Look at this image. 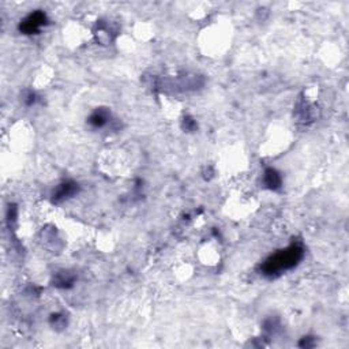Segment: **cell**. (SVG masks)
<instances>
[{
	"mask_svg": "<svg viewBox=\"0 0 349 349\" xmlns=\"http://www.w3.org/2000/svg\"><path fill=\"white\" fill-rule=\"evenodd\" d=\"M45 23H47V15L41 11H36L22 21L19 29L25 34H34L37 33Z\"/></svg>",
	"mask_w": 349,
	"mask_h": 349,
	"instance_id": "7a4b0ae2",
	"label": "cell"
},
{
	"mask_svg": "<svg viewBox=\"0 0 349 349\" xmlns=\"http://www.w3.org/2000/svg\"><path fill=\"white\" fill-rule=\"evenodd\" d=\"M78 191V186L73 182H66V183H62L59 187L56 188L53 194H52V198L55 202H60V200H64L73 196L75 192Z\"/></svg>",
	"mask_w": 349,
	"mask_h": 349,
	"instance_id": "3957f363",
	"label": "cell"
},
{
	"mask_svg": "<svg viewBox=\"0 0 349 349\" xmlns=\"http://www.w3.org/2000/svg\"><path fill=\"white\" fill-rule=\"evenodd\" d=\"M108 120H109V113L107 111H102V109H97L94 112L93 115L89 118V123L93 126V127H104L107 126Z\"/></svg>",
	"mask_w": 349,
	"mask_h": 349,
	"instance_id": "5b68a950",
	"label": "cell"
},
{
	"mask_svg": "<svg viewBox=\"0 0 349 349\" xmlns=\"http://www.w3.org/2000/svg\"><path fill=\"white\" fill-rule=\"evenodd\" d=\"M302 256L303 248L298 244H292L290 247L270 256L262 266V270H264L265 274L273 276V274H277V273L292 269L295 265L299 264V260L302 259Z\"/></svg>",
	"mask_w": 349,
	"mask_h": 349,
	"instance_id": "6da1fadb",
	"label": "cell"
},
{
	"mask_svg": "<svg viewBox=\"0 0 349 349\" xmlns=\"http://www.w3.org/2000/svg\"><path fill=\"white\" fill-rule=\"evenodd\" d=\"M264 182L266 184V187H269L270 190H277L281 186V176L276 169L269 168V169L265 170Z\"/></svg>",
	"mask_w": 349,
	"mask_h": 349,
	"instance_id": "277c9868",
	"label": "cell"
},
{
	"mask_svg": "<svg viewBox=\"0 0 349 349\" xmlns=\"http://www.w3.org/2000/svg\"><path fill=\"white\" fill-rule=\"evenodd\" d=\"M74 281H75V277L73 274H70L68 272H63L59 273L56 277L55 285L59 286V288H68V286L73 285Z\"/></svg>",
	"mask_w": 349,
	"mask_h": 349,
	"instance_id": "8992f818",
	"label": "cell"
}]
</instances>
